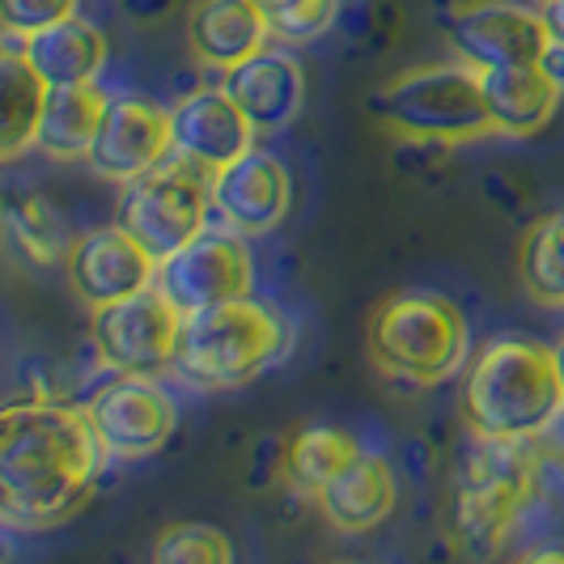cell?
Masks as SVG:
<instances>
[{
	"label": "cell",
	"mask_w": 564,
	"mask_h": 564,
	"mask_svg": "<svg viewBox=\"0 0 564 564\" xmlns=\"http://www.w3.org/2000/svg\"><path fill=\"white\" fill-rule=\"evenodd\" d=\"M369 111L408 141H476L492 132L484 102L480 68L471 64H429L382 85L369 98Z\"/></svg>",
	"instance_id": "5b68a950"
},
{
	"label": "cell",
	"mask_w": 564,
	"mask_h": 564,
	"mask_svg": "<svg viewBox=\"0 0 564 564\" xmlns=\"http://www.w3.org/2000/svg\"><path fill=\"white\" fill-rule=\"evenodd\" d=\"M254 128L247 111L226 94V85L217 89H192L187 98H178L170 107V149L199 170L217 174L234 166L242 153L254 149Z\"/></svg>",
	"instance_id": "7c38bea8"
},
{
	"label": "cell",
	"mask_w": 564,
	"mask_h": 564,
	"mask_svg": "<svg viewBox=\"0 0 564 564\" xmlns=\"http://www.w3.org/2000/svg\"><path fill=\"white\" fill-rule=\"evenodd\" d=\"M85 408L13 399L0 416V513L9 527L43 531L85 506L107 467Z\"/></svg>",
	"instance_id": "6da1fadb"
},
{
	"label": "cell",
	"mask_w": 564,
	"mask_h": 564,
	"mask_svg": "<svg viewBox=\"0 0 564 564\" xmlns=\"http://www.w3.org/2000/svg\"><path fill=\"white\" fill-rule=\"evenodd\" d=\"M9 238L34 259V263H56L73 251L64 238V221L56 217L52 204L43 199H13L9 204Z\"/></svg>",
	"instance_id": "d4e9b609"
},
{
	"label": "cell",
	"mask_w": 564,
	"mask_h": 564,
	"mask_svg": "<svg viewBox=\"0 0 564 564\" xmlns=\"http://www.w3.org/2000/svg\"><path fill=\"white\" fill-rule=\"evenodd\" d=\"M272 39L281 43H311L323 30H332L339 0H254Z\"/></svg>",
	"instance_id": "484cf974"
},
{
	"label": "cell",
	"mask_w": 564,
	"mask_h": 564,
	"mask_svg": "<svg viewBox=\"0 0 564 564\" xmlns=\"http://www.w3.org/2000/svg\"><path fill=\"white\" fill-rule=\"evenodd\" d=\"M552 352H556V373H561V387H564V339L552 348Z\"/></svg>",
	"instance_id": "1f68e13d"
},
{
	"label": "cell",
	"mask_w": 564,
	"mask_h": 564,
	"mask_svg": "<svg viewBox=\"0 0 564 564\" xmlns=\"http://www.w3.org/2000/svg\"><path fill=\"white\" fill-rule=\"evenodd\" d=\"M518 276L522 289L543 306H564V213L543 217L527 229L518 251Z\"/></svg>",
	"instance_id": "cb8c5ba5"
},
{
	"label": "cell",
	"mask_w": 564,
	"mask_h": 564,
	"mask_svg": "<svg viewBox=\"0 0 564 564\" xmlns=\"http://www.w3.org/2000/svg\"><path fill=\"white\" fill-rule=\"evenodd\" d=\"M539 64H543V68H547V73L564 85V43H556V39H552V47L543 52V59H539Z\"/></svg>",
	"instance_id": "f546056e"
},
{
	"label": "cell",
	"mask_w": 564,
	"mask_h": 564,
	"mask_svg": "<svg viewBox=\"0 0 564 564\" xmlns=\"http://www.w3.org/2000/svg\"><path fill=\"white\" fill-rule=\"evenodd\" d=\"M153 561L158 564H226L234 561V543H229L217 527H199V522H183L162 531L153 543Z\"/></svg>",
	"instance_id": "4316f807"
},
{
	"label": "cell",
	"mask_w": 564,
	"mask_h": 564,
	"mask_svg": "<svg viewBox=\"0 0 564 564\" xmlns=\"http://www.w3.org/2000/svg\"><path fill=\"white\" fill-rule=\"evenodd\" d=\"M268 34L272 30L254 0H196L187 13V43L213 68H234L263 52Z\"/></svg>",
	"instance_id": "d6986e66"
},
{
	"label": "cell",
	"mask_w": 564,
	"mask_h": 564,
	"mask_svg": "<svg viewBox=\"0 0 564 564\" xmlns=\"http://www.w3.org/2000/svg\"><path fill=\"white\" fill-rule=\"evenodd\" d=\"M564 387L556 352L535 339H492L476 357L463 391V412L471 433L531 442L561 416Z\"/></svg>",
	"instance_id": "7a4b0ae2"
},
{
	"label": "cell",
	"mask_w": 564,
	"mask_h": 564,
	"mask_svg": "<svg viewBox=\"0 0 564 564\" xmlns=\"http://www.w3.org/2000/svg\"><path fill=\"white\" fill-rule=\"evenodd\" d=\"M539 13H543L547 34H552L556 43H564V0H543V4H539Z\"/></svg>",
	"instance_id": "f1b7e54d"
},
{
	"label": "cell",
	"mask_w": 564,
	"mask_h": 564,
	"mask_svg": "<svg viewBox=\"0 0 564 564\" xmlns=\"http://www.w3.org/2000/svg\"><path fill=\"white\" fill-rule=\"evenodd\" d=\"M527 561H564V547H543V552H531Z\"/></svg>",
	"instance_id": "4dcf8cb0"
},
{
	"label": "cell",
	"mask_w": 564,
	"mask_h": 564,
	"mask_svg": "<svg viewBox=\"0 0 564 564\" xmlns=\"http://www.w3.org/2000/svg\"><path fill=\"white\" fill-rule=\"evenodd\" d=\"M361 454V446L344 433V429H332V424H311L302 433L289 437L284 446V480L293 492H306V497H318L327 484L336 480L339 471Z\"/></svg>",
	"instance_id": "603a6c76"
},
{
	"label": "cell",
	"mask_w": 564,
	"mask_h": 564,
	"mask_svg": "<svg viewBox=\"0 0 564 564\" xmlns=\"http://www.w3.org/2000/svg\"><path fill=\"white\" fill-rule=\"evenodd\" d=\"M289 170L272 153H242L234 166L213 174V208L226 217V226L238 234H263L276 229L289 213Z\"/></svg>",
	"instance_id": "9a60e30c"
},
{
	"label": "cell",
	"mask_w": 564,
	"mask_h": 564,
	"mask_svg": "<svg viewBox=\"0 0 564 564\" xmlns=\"http://www.w3.org/2000/svg\"><path fill=\"white\" fill-rule=\"evenodd\" d=\"M395 497H399V484H395L391 463H387L382 454L361 451L314 501L323 506L327 522H332L336 531H344V535H366L378 522L391 518Z\"/></svg>",
	"instance_id": "e0dca14e"
},
{
	"label": "cell",
	"mask_w": 564,
	"mask_h": 564,
	"mask_svg": "<svg viewBox=\"0 0 564 564\" xmlns=\"http://www.w3.org/2000/svg\"><path fill=\"white\" fill-rule=\"evenodd\" d=\"M484 102L492 115V132L531 137L539 132L561 102L564 85L543 64H509V68H480Z\"/></svg>",
	"instance_id": "ac0fdd59"
},
{
	"label": "cell",
	"mask_w": 564,
	"mask_h": 564,
	"mask_svg": "<svg viewBox=\"0 0 564 564\" xmlns=\"http://www.w3.org/2000/svg\"><path fill=\"white\" fill-rule=\"evenodd\" d=\"M22 52L43 73L47 85H82V82H98V73H102L111 47H107V34L102 30L73 13V18H64L56 26L26 34L22 39Z\"/></svg>",
	"instance_id": "ffe728a7"
},
{
	"label": "cell",
	"mask_w": 564,
	"mask_h": 564,
	"mask_svg": "<svg viewBox=\"0 0 564 564\" xmlns=\"http://www.w3.org/2000/svg\"><path fill=\"white\" fill-rule=\"evenodd\" d=\"M158 284L183 314L217 306L229 297H247L254 284L251 251L234 226L199 229L187 247H178L158 263Z\"/></svg>",
	"instance_id": "9c48e42d"
},
{
	"label": "cell",
	"mask_w": 564,
	"mask_h": 564,
	"mask_svg": "<svg viewBox=\"0 0 564 564\" xmlns=\"http://www.w3.org/2000/svg\"><path fill=\"white\" fill-rule=\"evenodd\" d=\"M535 492V463L527 442L484 437L476 433V451L463 454L458 497H454V539L467 552H492Z\"/></svg>",
	"instance_id": "8992f818"
},
{
	"label": "cell",
	"mask_w": 564,
	"mask_h": 564,
	"mask_svg": "<svg viewBox=\"0 0 564 564\" xmlns=\"http://www.w3.org/2000/svg\"><path fill=\"white\" fill-rule=\"evenodd\" d=\"M170 153H174L170 149V111H162L149 98L128 94V98L107 102L102 128H98L94 149H89V166L102 178L128 183L149 166H158Z\"/></svg>",
	"instance_id": "4fadbf2b"
},
{
	"label": "cell",
	"mask_w": 564,
	"mask_h": 564,
	"mask_svg": "<svg viewBox=\"0 0 564 564\" xmlns=\"http://www.w3.org/2000/svg\"><path fill=\"white\" fill-rule=\"evenodd\" d=\"M9 39H26L77 13V0H0Z\"/></svg>",
	"instance_id": "83f0119b"
},
{
	"label": "cell",
	"mask_w": 564,
	"mask_h": 564,
	"mask_svg": "<svg viewBox=\"0 0 564 564\" xmlns=\"http://www.w3.org/2000/svg\"><path fill=\"white\" fill-rule=\"evenodd\" d=\"M451 47L471 68H509V64H539L552 47V34L535 9L484 0L451 18Z\"/></svg>",
	"instance_id": "8fae6325"
},
{
	"label": "cell",
	"mask_w": 564,
	"mask_h": 564,
	"mask_svg": "<svg viewBox=\"0 0 564 564\" xmlns=\"http://www.w3.org/2000/svg\"><path fill=\"white\" fill-rule=\"evenodd\" d=\"M226 94L247 111L259 132H281L306 107V73L293 56L281 52H254L242 64L226 68Z\"/></svg>",
	"instance_id": "2e32d148"
},
{
	"label": "cell",
	"mask_w": 564,
	"mask_h": 564,
	"mask_svg": "<svg viewBox=\"0 0 564 564\" xmlns=\"http://www.w3.org/2000/svg\"><path fill=\"white\" fill-rule=\"evenodd\" d=\"M43 73L34 68L22 52V39H13L0 56V158L13 162L22 158L30 144L39 141V119L47 102Z\"/></svg>",
	"instance_id": "7402d4cb"
},
{
	"label": "cell",
	"mask_w": 564,
	"mask_h": 564,
	"mask_svg": "<svg viewBox=\"0 0 564 564\" xmlns=\"http://www.w3.org/2000/svg\"><path fill=\"white\" fill-rule=\"evenodd\" d=\"M107 94L94 82L82 85H52L47 89V102H43V119H39V149L56 162L68 158H89L94 137L102 128V115H107Z\"/></svg>",
	"instance_id": "44dd1931"
},
{
	"label": "cell",
	"mask_w": 564,
	"mask_h": 564,
	"mask_svg": "<svg viewBox=\"0 0 564 564\" xmlns=\"http://www.w3.org/2000/svg\"><path fill=\"white\" fill-rule=\"evenodd\" d=\"M208 213H213V174L174 153L123 183L115 221L162 263L178 247H187L199 229H208Z\"/></svg>",
	"instance_id": "52a82bcc"
},
{
	"label": "cell",
	"mask_w": 564,
	"mask_h": 564,
	"mask_svg": "<svg viewBox=\"0 0 564 564\" xmlns=\"http://www.w3.org/2000/svg\"><path fill=\"white\" fill-rule=\"evenodd\" d=\"M94 348L119 373H158L174 366L183 311L162 293V284H144L119 302L94 306Z\"/></svg>",
	"instance_id": "ba28073f"
},
{
	"label": "cell",
	"mask_w": 564,
	"mask_h": 564,
	"mask_svg": "<svg viewBox=\"0 0 564 564\" xmlns=\"http://www.w3.org/2000/svg\"><path fill=\"white\" fill-rule=\"evenodd\" d=\"M98 442L111 458H144L162 451L178 424V408L153 373H119L85 403Z\"/></svg>",
	"instance_id": "30bf717a"
},
{
	"label": "cell",
	"mask_w": 564,
	"mask_h": 564,
	"mask_svg": "<svg viewBox=\"0 0 564 564\" xmlns=\"http://www.w3.org/2000/svg\"><path fill=\"white\" fill-rule=\"evenodd\" d=\"M68 281L89 306H107L158 281V259L119 226L89 229L68 251Z\"/></svg>",
	"instance_id": "5bb4252c"
},
{
	"label": "cell",
	"mask_w": 564,
	"mask_h": 564,
	"mask_svg": "<svg viewBox=\"0 0 564 564\" xmlns=\"http://www.w3.org/2000/svg\"><path fill=\"white\" fill-rule=\"evenodd\" d=\"M289 352V323L281 311H272L268 302L247 297H229L217 306L183 314V332H178V352H174V373L192 387H242L254 373L276 366Z\"/></svg>",
	"instance_id": "3957f363"
},
{
	"label": "cell",
	"mask_w": 564,
	"mask_h": 564,
	"mask_svg": "<svg viewBox=\"0 0 564 564\" xmlns=\"http://www.w3.org/2000/svg\"><path fill=\"white\" fill-rule=\"evenodd\" d=\"M467 348H471L467 318L442 293H424V289L391 293L369 323L373 366L421 387L458 373L467 361Z\"/></svg>",
	"instance_id": "277c9868"
}]
</instances>
